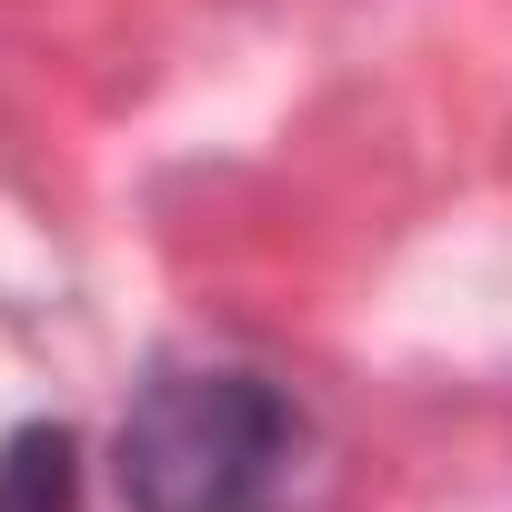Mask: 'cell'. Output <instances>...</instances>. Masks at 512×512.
Listing matches in <instances>:
<instances>
[{
    "label": "cell",
    "mask_w": 512,
    "mask_h": 512,
    "mask_svg": "<svg viewBox=\"0 0 512 512\" xmlns=\"http://www.w3.org/2000/svg\"><path fill=\"white\" fill-rule=\"evenodd\" d=\"M302 402L251 362H151L111 432L121 512H282L302 472Z\"/></svg>",
    "instance_id": "obj_1"
},
{
    "label": "cell",
    "mask_w": 512,
    "mask_h": 512,
    "mask_svg": "<svg viewBox=\"0 0 512 512\" xmlns=\"http://www.w3.org/2000/svg\"><path fill=\"white\" fill-rule=\"evenodd\" d=\"M0 512H81V432L21 422L0 442Z\"/></svg>",
    "instance_id": "obj_2"
}]
</instances>
